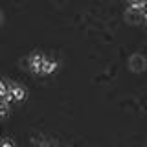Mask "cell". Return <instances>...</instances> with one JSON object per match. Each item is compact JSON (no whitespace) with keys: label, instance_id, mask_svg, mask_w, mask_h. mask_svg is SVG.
<instances>
[{"label":"cell","instance_id":"1","mask_svg":"<svg viewBox=\"0 0 147 147\" xmlns=\"http://www.w3.org/2000/svg\"><path fill=\"white\" fill-rule=\"evenodd\" d=\"M9 90H11V96H13V99H15V101H22V99H24V88H22V86L11 85V86H9Z\"/></svg>","mask_w":147,"mask_h":147},{"label":"cell","instance_id":"4","mask_svg":"<svg viewBox=\"0 0 147 147\" xmlns=\"http://www.w3.org/2000/svg\"><path fill=\"white\" fill-rule=\"evenodd\" d=\"M145 18H147V9H145Z\"/></svg>","mask_w":147,"mask_h":147},{"label":"cell","instance_id":"2","mask_svg":"<svg viewBox=\"0 0 147 147\" xmlns=\"http://www.w3.org/2000/svg\"><path fill=\"white\" fill-rule=\"evenodd\" d=\"M0 112H2V118H6L7 114H9V103H0Z\"/></svg>","mask_w":147,"mask_h":147},{"label":"cell","instance_id":"5","mask_svg":"<svg viewBox=\"0 0 147 147\" xmlns=\"http://www.w3.org/2000/svg\"><path fill=\"white\" fill-rule=\"evenodd\" d=\"M132 2H136V0H132Z\"/></svg>","mask_w":147,"mask_h":147},{"label":"cell","instance_id":"3","mask_svg":"<svg viewBox=\"0 0 147 147\" xmlns=\"http://www.w3.org/2000/svg\"><path fill=\"white\" fill-rule=\"evenodd\" d=\"M2 147H15V144H13L11 140H7V138H6V140L2 142Z\"/></svg>","mask_w":147,"mask_h":147}]
</instances>
